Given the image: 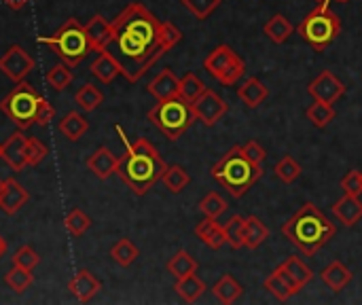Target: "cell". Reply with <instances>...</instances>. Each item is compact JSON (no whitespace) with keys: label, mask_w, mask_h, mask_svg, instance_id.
I'll return each mask as SVG.
<instances>
[{"label":"cell","mask_w":362,"mask_h":305,"mask_svg":"<svg viewBox=\"0 0 362 305\" xmlns=\"http://www.w3.org/2000/svg\"><path fill=\"white\" fill-rule=\"evenodd\" d=\"M115 47L110 53L121 64V74L129 83H138L172 47L182 40V32L170 23L159 21L142 2L127 4L112 21Z\"/></svg>","instance_id":"obj_1"},{"label":"cell","mask_w":362,"mask_h":305,"mask_svg":"<svg viewBox=\"0 0 362 305\" xmlns=\"http://www.w3.org/2000/svg\"><path fill=\"white\" fill-rule=\"evenodd\" d=\"M115 132L121 136V142L125 146V155L119 161L117 174L134 195L142 197L155 187V183L161 180L168 166L155 144L146 138H138L136 142H132L121 125H115Z\"/></svg>","instance_id":"obj_2"},{"label":"cell","mask_w":362,"mask_h":305,"mask_svg":"<svg viewBox=\"0 0 362 305\" xmlns=\"http://www.w3.org/2000/svg\"><path fill=\"white\" fill-rule=\"evenodd\" d=\"M284 238L297 246L303 255L312 257L316 255L329 240H333L335 236V225L325 217V212L314 206V204H305L301 206L295 217H291L284 227H282Z\"/></svg>","instance_id":"obj_3"},{"label":"cell","mask_w":362,"mask_h":305,"mask_svg":"<svg viewBox=\"0 0 362 305\" xmlns=\"http://www.w3.org/2000/svg\"><path fill=\"white\" fill-rule=\"evenodd\" d=\"M212 176L221 187H225L229 191L231 197L240 200L261 180L263 166L255 163L246 155L244 146L235 144L214 163Z\"/></svg>","instance_id":"obj_4"},{"label":"cell","mask_w":362,"mask_h":305,"mask_svg":"<svg viewBox=\"0 0 362 305\" xmlns=\"http://www.w3.org/2000/svg\"><path fill=\"white\" fill-rule=\"evenodd\" d=\"M38 42L53 47V51L57 53V57L64 64H68L70 68L78 66L87 57V53L91 51L89 38L85 34V25H81L76 21V17H70L55 34H51V36H38Z\"/></svg>","instance_id":"obj_5"},{"label":"cell","mask_w":362,"mask_h":305,"mask_svg":"<svg viewBox=\"0 0 362 305\" xmlns=\"http://www.w3.org/2000/svg\"><path fill=\"white\" fill-rule=\"evenodd\" d=\"M148 121L170 140H178L197 119L193 106L180 96H176L170 100H161L157 106H153L148 110Z\"/></svg>","instance_id":"obj_6"},{"label":"cell","mask_w":362,"mask_h":305,"mask_svg":"<svg viewBox=\"0 0 362 305\" xmlns=\"http://www.w3.org/2000/svg\"><path fill=\"white\" fill-rule=\"evenodd\" d=\"M299 36L316 51H325L333 45V40L341 32V19L335 15L329 4H318L312 13L305 15V19L297 25Z\"/></svg>","instance_id":"obj_7"},{"label":"cell","mask_w":362,"mask_h":305,"mask_svg":"<svg viewBox=\"0 0 362 305\" xmlns=\"http://www.w3.org/2000/svg\"><path fill=\"white\" fill-rule=\"evenodd\" d=\"M40 93L25 81L15 83V87L0 100V110L19 127L25 130L34 123L36 108L40 102Z\"/></svg>","instance_id":"obj_8"},{"label":"cell","mask_w":362,"mask_h":305,"mask_svg":"<svg viewBox=\"0 0 362 305\" xmlns=\"http://www.w3.org/2000/svg\"><path fill=\"white\" fill-rule=\"evenodd\" d=\"M204 68L208 74H212L221 85L231 87L235 85L244 72H246V62L229 47V45H218L206 59Z\"/></svg>","instance_id":"obj_9"},{"label":"cell","mask_w":362,"mask_h":305,"mask_svg":"<svg viewBox=\"0 0 362 305\" xmlns=\"http://www.w3.org/2000/svg\"><path fill=\"white\" fill-rule=\"evenodd\" d=\"M34 68H36L34 57H32L21 45L8 47L6 53L0 57V70H2L13 83L25 81V76H28Z\"/></svg>","instance_id":"obj_10"},{"label":"cell","mask_w":362,"mask_h":305,"mask_svg":"<svg viewBox=\"0 0 362 305\" xmlns=\"http://www.w3.org/2000/svg\"><path fill=\"white\" fill-rule=\"evenodd\" d=\"M191 106H193L195 119L202 121V123L208 125V127H212V125H214L221 117H225L227 110H229V104H227L216 91H212V89H206Z\"/></svg>","instance_id":"obj_11"},{"label":"cell","mask_w":362,"mask_h":305,"mask_svg":"<svg viewBox=\"0 0 362 305\" xmlns=\"http://www.w3.org/2000/svg\"><path fill=\"white\" fill-rule=\"evenodd\" d=\"M308 93L314 100H320V102H327V104H335L346 93V85L331 70H325V72H320L308 85Z\"/></svg>","instance_id":"obj_12"},{"label":"cell","mask_w":362,"mask_h":305,"mask_svg":"<svg viewBox=\"0 0 362 305\" xmlns=\"http://www.w3.org/2000/svg\"><path fill=\"white\" fill-rule=\"evenodd\" d=\"M25 144H28V136L19 127L2 142V159L15 172H21L28 166V161H25Z\"/></svg>","instance_id":"obj_13"},{"label":"cell","mask_w":362,"mask_h":305,"mask_svg":"<svg viewBox=\"0 0 362 305\" xmlns=\"http://www.w3.org/2000/svg\"><path fill=\"white\" fill-rule=\"evenodd\" d=\"M102 289V282L89 272V270H81L76 272L70 282H68V291L72 293V297L81 304H89Z\"/></svg>","instance_id":"obj_14"},{"label":"cell","mask_w":362,"mask_h":305,"mask_svg":"<svg viewBox=\"0 0 362 305\" xmlns=\"http://www.w3.org/2000/svg\"><path fill=\"white\" fill-rule=\"evenodd\" d=\"M265 291H269L278 301H288L293 295L301 291V287L293 280V276L280 265L278 270L272 272V276L265 280Z\"/></svg>","instance_id":"obj_15"},{"label":"cell","mask_w":362,"mask_h":305,"mask_svg":"<svg viewBox=\"0 0 362 305\" xmlns=\"http://www.w3.org/2000/svg\"><path fill=\"white\" fill-rule=\"evenodd\" d=\"M121 157H117L108 146H100L98 151H93L87 157V168L100 178V180H108L112 174H117Z\"/></svg>","instance_id":"obj_16"},{"label":"cell","mask_w":362,"mask_h":305,"mask_svg":"<svg viewBox=\"0 0 362 305\" xmlns=\"http://www.w3.org/2000/svg\"><path fill=\"white\" fill-rule=\"evenodd\" d=\"M85 34L89 38L91 51L100 53V51H104V49L110 47V40H112V23L106 17L95 15L91 21L85 23Z\"/></svg>","instance_id":"obj_17"},{"label":"cell","mask_w":362,"mask_h":305,"mask_svg":"<svg viewBox=\"0 0 362 305\" xmlns=\"http://www.w3.org/2000/svg\"><path fill=\"white\" fill-rule=\"evenodd\" d=\"M30 195L28 191L15 180V178H4V191L0 195V210L4 214H15L28 204Z\"/></svg>","instance_id":"obj_18"},{"label":"cell","mask_w":362,"mask_h":305,"mask_svg":"<svg viewBox=\"0 0 362 305\" xmlns=\"http://www.w3.org/2000/svg\"><path fill=\"white\" fill-rule=\"evenodd\" d=\"M89 70H91V74H93L100 83L108 85V83H112V81L121 74V64H119V59H117L108 49H104V51H100L98 57L91 62Z\"/></svg>","instance_id":"obj_19"},{"label":"cell","mask_w":362,"mask_h":305,"mask_svg":"<svg viewBox=\"0 0 362 305\" xmlns=\"http://www.w3.org/2000/svg\"><path fill=\"white\" fill-rule=\"evenodd\" d=\"M178 85H180V79H176V74L170 70V68H163L151 83H148V93L157 98V102L161 100H170V98H176L178 96Z\"/></svg>","instance_id":"obj_20"},{"label":"cell","mask_w":362,"mask_h":305,"mask_svg":"<svg viewBox=\"0 0 362 305\" xmlns=\"http://www.w3.org/2000/svg\"><path fill=\"white\" fill-rule=\"evenodd\" d=\"M333 214L337 217L339 223H344L346 227H354L362 219V202L356 195H348L344 193L341 200H337L333 204Z\"/></svg>","instance_id":"obj_21"},{"label":"cell","mask_w":362,"mask_h":305,"mask_svg":"<svg viewBox=\"0 0 362 305\" xmlns=\"http://www.w3.org/2000/svg\"><path fill=\"white\" fill-rule=\"evenodd\" d=\"M320 278L322 282L333 291V293H341L354 278L352 270L348 265H344L341 261H333L331 265H327L322 272H320Z\"/></svg>","instance_id":"obj_22"},{"label":"cell","mask_w":362,"mask_h":305,"mask_svg":"<svg viewBox=\"0 0 362 305\" xmlns=\"http://www.w3.org/2000/svg\"><path fill=\"white\" fill-rule=\"evenodd\" d=\"M269 96V87L265 83H261L259 79L250 76L248 81H244V85L238 87V98L248 106V108H257L261 106Z\"/></svg>","instance_id":"obj_23"},{"label":"cell","mask_w":362,"mask_h":305,"mask_svg":"<svg viewBox=\"0 0 362 305\" xmlns=\"http://www.w3.org/2000/svg\"><path fill=\"white\" fill-rule=\"evenodd\" d=\"M57 130L64 138L76 142L78 138H83V134H87L89 130V121L78 113V110H70L68 115H64L57 123Z\"/></svg>","instance_id":"obj_24"},{"label":"cell","mask_w":362,"mask_h":305,"mask_svg":"<svg viewBox=\"0 0 362 305\" xmlns=\"http://www.w3.org/2000/svg\"><path fill=\"white\" fill-rule=\"evenodd\" d=\"M195 234L197 238L212 251H218L223 244H227L225 240V234H223V225L216 223V219H204L197 227H195Z\"/></svg>","instance_id":"obj_25"},{"label":"cell","mask_w":362,"mask_h":305,"mask_svg":"<svg viewBox=\"0 0 362 305\" xmlns=\"http://www.w3.org/2000/svg\"><path fill=\"white\" fill-rule=\"evenodd\" d=\"M174 291L180 295L182 301L187 304H195L197 299H202V295L206 293V282L197 276V274H189L185 278H178L174 284Z\"/></svg>","instance_id":"obj_26"},{"label":"cell","mask_w":362,"mask_h":305,"mask_svg":"<svg viewBox=\"0 0 362 305\" xmlns=\"http://www.w3.org/2000/svg\"><path fill=\"white\" fill-rule=\"evenodd\" d=\"M212 293H214V297H216L221 304L231 305V304H235V301L242 297L244 287H242V284H240L231 274H225V276H221V278H218V282L212 287Z\"/></svg>","instance_id":"obj_27"},{"label":"cell","mask_w":362,"mask_h":305,"mask_svg":"<svg viewBox=\"0 0 362 305\" xmlns=\"http://www.w3.org/2000/svg\"><path fill=\"white\" fill-rule=\"evenodd\" d=\"M265 240H269V227L259 217H246L244 225V246L257 251Z\"/></svg>","instance_id":"obj_28"},{"label":"cell","mask_w":362,"mask_h":305,"mask_svg":"<svg viewBox=\"0 0 362 305\" xmlns=\"http://www.w3.org/2000/svg\"><path fill=\"white\" fill-rule=\"evenodd\" d=\"M263 32H265V36H269L272 42L282 45V42H286L288 36L295 32V25H293L284 15H274V17L265 23Z\"/></svg>","instance_id":"obj_29"},{"label":"cell","mask_w":362,"mask_h":305,"mask_svg":"<svg viewBox=\"0 0 362 305\" xmlns=\"http://www.w3.org/2000/svg\"><path fill=\"white\" fill-rule=\"evenodd\" d=\"M102 102H104V93H102L93 83H85V85L74 93V104H76L83 113L95 110Z\"/></svg>","instance_id":"obj_30"},{"label":"cell","mask_w":362,"mask_h":305,"mask_svg":"<svg viewBox=\"0 0 362 305\" xmlns=\"http://www.w3.org/2000/svg\"><path fill=\"white\" fill-rule=\"evenodd\" d=\"M165 270L178 280V278H185L189 274H195L197 272V261L187 253V251H178L165 265Z\"/></svg>","instance_id":"obj_31"},{"label":"cell","mask_w":362,"mask_h":305,"mask_svg":"<svg viewBox=\"0 0 362 305\" xmlns=\"http://www.w3.org/2000/svg\"><path fill=\"white\" fill-rule=\"evenodd\" d=\"M206 83L195 74V72H187L182 79H180V85H178V96L182 100H187L189 104H193L204 91H206Z\"/></svg>","instance_id":"obj_32"},{"label":"cell","mask_w":362,"mask_h":305,"mask_svg":"<svg viewBox=\"0 0 362 305\" xmlns=\"http://www.w3.org/2000/svg\"><path fill=\"white\" fill-rule=\"evenodd\" d=\"M138 255H140L138 246H136L132 240H127V238H121V240L110 248L112 261H115L117 265H121V267H129V265L138 259Z\"/></svg>","instance_id":"obj_33"},{"label":"cell","mask_w":362,"mask_h":305,"mask_svg":"<svg viewBox=\"0 0 362 305\" xmlns=\"http://www.w3.org/2000/svg\"><path fill=\"white\" fill-rule=\"evenodd\" d=\"M189 180L191 178H189V174H187V170L182 166H168L165 172H163V176H161V183L168 187L170 193L185 191V187L189 185Z\"/></svg>","instance_id":"obj_34"},{"label":"cell","mask_w":362,"mask_h":305,"mask_svg":"<svg viewBox=\"0 0 362 305\" xmlns=\"http://www.w3.org/2000/svg\"><path fill=\"white\" fill-rule=\"evenodd\" d=\"M244 225H246V219L240 217V214H233L225 225H223V234H225V240L231 248H242L244 246Z\"/></svg>","instance_id":"obj_35"},{"label":"cell","mask_w":362,"mask_h":305,"mask_svg":"<svg viewBox=\"0 0 362 305\" xmlns=\"http://www.w3.org/2000/svg\"><path fill=\"white\" fill-rule=\"evenodd\" d=\"M32 272L30 270H23V267H17V265H13L8 272H6V276H4V284L11 289V291H15V293H25L30 287H32Z\"/></svg>","instance_id":"obj_36"},{"label":"cell","mask_w":362,"mask_h":305,"mask_svg":"<svg viewBox=\"0 0 362 305\" xmlns=\"http://www.w3.org/2000/svg\"><path fill=\"white\" fill-rule=\"evenodd\" d=\"M308 119L316 125V127H327L333 119H335V110H333V104H327V102H320V100H314V104L305 110Z\"/></svg>","instance_id":"obj_37"},{"label":"cell","mask_w":362,"mask_h":305,"mask_svg":"<svg viewBox=\"0 0 362 305\" xmlns=\"http://www.w3.org/2000/svg\"><path fill=\"white\" fill-rule=\"evenodd\" d=\"M74 81V74L70 70L68 64H55L49 72H47V83L55 89V91H64L70 87V83Z\"/></svg>","instance_id":"obj_38"},{"label":"cell","mask_w":362,"mask_h":305,"mask_svg":"<svg viewBox=\"0 0 362 305\" xmlns=\"http://www.w3.org/2000/svg\"><path fill=\"white\" fill-rule=\"evenodd\" d=\"M282 267L293 276V280L303 289L305 284H310L312 282V278H314V272L299 259V257H288L284 263H282Z\"/></svg>","instance_id":"obj_39"},{"label":"cell","mask_w":362,"mask_h":305,"mask_svg":"<svg viewBox=\"0 0 362 305\" xmlns=\"http://www.w3.org/2000/svg\"><path fill=\"white\" fill-rule=\"evenodd\" d=\"M89 227H91V217L85 214L81 208H72V210L68 212V217H66V229H68L70 236L78 238V236L87 234Z\"/></svg>","instance_id":"obj_40"},{"label":"cell","mask_w":362,"mask_h":305,"mask_svg":"<svg viewBox=\"0 0 362 305\" xmlns=\"http://www.w3.org/2000/svg\"><path fill=\"white\" fill-rule=\"evenodd\" d=\"M274 172H276V176H278L282 183L291 185V183H295V180L301 176V172H303V170H301L299 161H295L291 155H286V157H282V159L276 163Z\"/></svg>","instance_id":"obj_41"},{"label":"cell","mask_w":362,"mask_h":305,"mask_svg":"<svg viewBox=\"0 0 362 305\" xmlns=\"http://www.w3.org/2000/svg\"><path fill=\"white\" fill-rule=\"evenodd\" d=\"M180 2H182V6H185L195 19L204 21V19H208V17L221 6L223 0H180Z\"/></svg>","instance_id":"obj_42"},{"label":"cell","mask_w":362,"mask_h":305,"mask_svg":"<svg viewBox=\"0 0 362 305\" xmlns=\"http://www.w3.org/2000/svg\"><path fill=\"white\" fill-rule=\"evenodd\" d=\"M199 210H202L208 219H218V217L227 210V202H225L216 191H210V193L199 202Z\"/></svg>","instance_id":"obj_43"},{"label":"cell","mask_w":362,"mask_h":305,"mask_svg":"<svg viewBox=\"0 0 362 305\" xmlns=\"http://www.w3.org/2000/svg\"><path fill=\"white\" fill-rule=\"evenodd\" d=\"M38 263H40V257L32 246H21L13 255V265H17V267H23V270L32 272Z\"/></svg>","instance_id":"obj_44"},{"label":"cell","mask_w":362,"mask_h":305,"mask_svg":"<svg viewBox=\"0 0 362 305\" xmlns=\"http://www.w3.org/2000/svg\"><path fill=\"white\" fill-rule=\"evenodd\" d=\"M45 157H47V146L38 138L28 136V144H25V161H28V166L36 168Z\"/></svg>","instance_id":"obj_45"},{"label":"cell","mask_w":362,"mask_h":305,"mask_svg":"<svg viewBox=\"0 0 362 305\" xmlns=\"http://www.w3.org/2000/svg\"><path fill=\"white\" fill-rule=\"evenodd\" d=\"M341 189L348 195H362V172L358 170H350L344 178H341Z\"/></svg>","instance_id":"obj_46"},{"label":"cell","mask_w":362,"mask_h":305,"mask_svg":"<svg viewBox=\"0 0 362 305\" xmlns=\"http://www.w3.org/2000/svg\"><path fill=\"white\" fill-rule=\"evenodd\" d=\"M55 119V108L45 100V98H40V102H38V108H36V117H34V123H38V125H49L51 121Z\"/></svg>","instance_id":"obj_47"},{"label":"cell","mask_w":362,"mask_h":305,"mask_svg":"<svg viewBox=\"0 0 362 305\" xmlns=\"http://www.w3.org/2000/svg\"><path fill=\"white\" fill-rule=\"evenodd\" d=\"M244 151H246V155H248L255 163H261V166H263V161L267 159V151H265L257 140L246 142V144H244Z\"/></svg>","instance_id":"obj_48"},{"label":"cell","mask_w":362,"mask_h":305,"mask_svg":"<svg viewBox=\"0 0 362 305\" xmlns=\"http://www.w3.org/2000/svg\"><path fill=\"white\" fill-rule=\"evenodd\" d=\"M8 8H13V11H21L30 0H2Z\"/></svg>","instance_id":"obj_49"},{"label":"cell","mask_w":362,"mask_h":305,"mask_svg":"<svg viewBox=\"0 0 362 305\" xmlns=\"http://www.w3.org/2000/svg\"><path fill=\"white\" fill-rule=\"evenodd\" d=\"M6 251H8V244H6V240H4V238L0 236V259H2L4 255H6Z\"/></svg>","instance_id":"obj_50"},{"label":"cell","mask_w":362,"mask_h":305,"mask_svg":"<svg viewBox=\"0 0 362 305\" xmlns=\"http://www.w3.org/2000/svg\"><path fill=\"white\" fill-rule=\"evenodd\" d=\"M2 191H4V180L0 178V195H2Z\"/></svg>","instance_id":"obj_51"},{"label":"cell","mask_w":362,"mask_h":305,"mask_svg":"<svg viewBox=\"0 0 362 305\" xmlns=\"http://www.w3.org/2000/svg\"><path fill=\"white\" fill-rule=\"evenodd\" d=\"M316 2H318V4H329L331 0H316Z\"/></svg>","instance_id":"obj_52"},{"label":"cell","mask_w":362,"mask_h":305,"mask_svg":"<svg viewBox=\"0 0 362 305\" xmlns=\"http://www.w3.org/2000/svg\"><path fill=\"white\" fill-rule=\"evenodd\" d=\"M0 157H2V144H0Z\"/></svg>","instance_id":"obj_53"},{"label":"cell","mask_w":362,"mask_h":305,"mask_svg":"<svg viewBox=\"0 0 362 305\" xmlns=\"http://www.w3.org/2000/svg\"><path fill=\"white\" fill-rule=\"evenodd\" d=\"M337 2H348V0H337Z\"/></svg>","instance_id":"obj_54"}]
</instances>
